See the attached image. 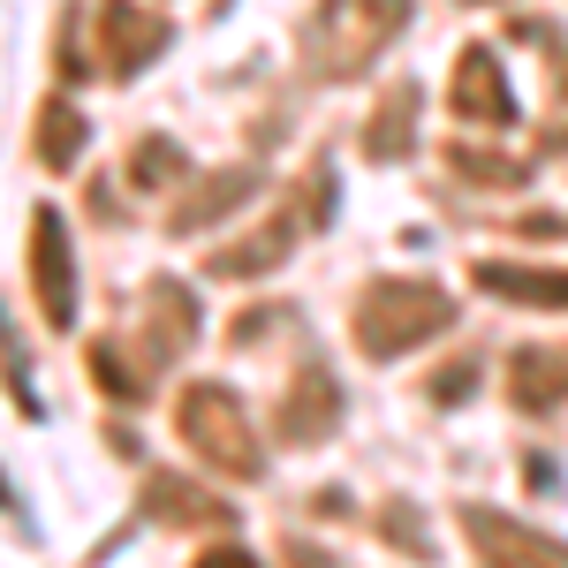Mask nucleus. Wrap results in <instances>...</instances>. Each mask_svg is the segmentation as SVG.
Returning a JSON list of instances; mask_svg holds the SVG:
<instances>
[{
	"mask_svg": "<svg viewBox=\"0 0 568 568\" xmlns=\"http://www.w3.org/2000/svg\"><path fill=\"white\" fill-rule=\"evenodd\" d=\"M455 326V296L439 288V281H417V273H394V281H372L349 311V342L372 364H387V356H409L417 342H433Z\"/></svg>",
	"mask_w": 568,
	"mask_h": 568,
	"instance_id": "obj_1",
	"label": "nucleus"
},
{
	"mask_svg": "<svg viewBox=\"0 0 568 568\" xmlns=\"http://www.w3.org/2000/svg\"><path fill=\"white\" fill-rule=\"evenodd\" d=\"M402 23H409V0H318L304 23V69L318 84H349L387 53Z\"/></svg>",
	"mask_w": 568,
	"mask_h": 568,
	"instance_id": "obj_2",
	"label": "nucleus"
},
{
	"mask_svg": "<svg viewBox=\"0 0 568 568\" xmlns=\"http://www.w3.org/2000/svg\"><path fill=\"white\" fill-rule=\"evenodd\" d=\"M175 433L182 447L197 455V463H213L220 478H235V485H251L265 470V455H258V433H251V417H243V402L227 387H213V379H190L175 402Z\"/></svg>",
	"mask_w": 568,
	"mask_h": 568,
	"instance_id": "obj_3",
	"label": "nucleus"
},
{
	"mask_svg": "<svg viewBox=\"0 0 568 568\" xmlns=\"http://www.w3.org/2000/svg\"><path fill=\"white\" fill-rule=\"evenodd\" d=\"M304 227H311V205H304V190H296V197H288V205H273L251 235H235V243L205 251V273H213V281H258V273H273V265L296 251V235H304Z\"/></svg>",
	"mask_w": 568,
	"mask_h": 568,
	"instance_id": "obj_4",
	"label": "nucleus"
},
{
	"mask_svg": "<svg viewBox=\"0 0 568 568\" xmlns=\"http://www.w3.org/2000/svg\"><path fill=\"white\" fill-rule=\"evenodd\" d=\"M23 265H31V288H39L45 326H77V258H69V220L39 205L31 213V243H23Z\"/></svg>",
	"mask_w": 568,
	"mask_h": 568,
	"instance_id": "obj_5",
	"label": "nucleus"
},
{
	"mask_svg": "<svg viewBox=\"0 0 568 568\" xmlns=\"http://www.w3.org/2000/svg\"><path fill=\"white\" fill-rule=\"evenodd\" d=\"M447 106L455 122H478V130H508L516 122V91L500 77V53L493 45H463L455 69H447Z\"/></svg>",
	"mask_w": 568,
	"mask_h": 568,
	"instance_id": "obj_6",
	"label": "nucleus"
},
{
	"mask_svg": "<svg viewBox=\"0 0 568 568\" xmlns=\"http://www.w3.org/2000/svg\"><path fill=\"white\" fill-rule=\"evenodd\" d=\"M342 425V387H334V372L326 364H304L288 394L273 402V439L281 447H318V439Z\"/></svg>",
	"mask_w": 568,
	"mask_h": 568,
	"instance_id": "obj_7",
	"label": "nucleus"
},
{
	"mask_svg": "<svg viewBox=\"0 0 568 568\" xmlns=\"http://www.w3.org/2000/svg\"><path fill=\"white\" fill-rule=\"evenodd\" d=\"M91 31H99L106 77H136V69L160 61V45H168V23H160L152 8H136V0H99V8H91Z\"/></svg>",
	"mask_w": 568,
	"mask_h": 568,
	"instance_id": "obj_8",
	"label": "nucleus"
},
{
	"mask_svg": "<svg viewBox=\"0 0 568 568\" xmlns=\"http://www.w3.org/2000/svg\"><path fill=\"white\" fill-rule=\"evenodd\" d=\"M463 530H470V546L485 554V568H568V546L508 524V516H493V508H463Z\"/></svg>",
	"mask_w": 568,
	"mask_h": 568,
	"instance_id": "obj_9",
	"label": "nucleus"
},
{
	"mask_svg": "<svg viewBox=\"0 0 568 568\" xmlns=\"http://www.w3.org/2000/svg\"><path fill=\"white\" fill-rule=\"evenodd\" d=\"M485 296L500 304H530V311H568V265H524V258H478L470 265Z\"/></svg>",
	"mask_w": 568,
	"mask_h": 568,
	"instance_id": "obj_10",
	"label": "nucleus"
},
{
	"mask_svg": "<svg viewBox=\"0 0 568 568\" xmlns=\"http://www.w3.org/2000/svg\"><path fill=\"white\" fill-rule=\"evenodd\" d=\"M508 402L530 409V417L561 409L568 402V342H524L508 356Z\"/></svg>",
	"mask_w": 568,
	"mask_h": 568,
	"instance_id": "obj_11",
	"label": "nucleus"
},
{
	"mask_svg": "<svg viewBox=\"0 0 568 568\" xmlns=\"http://www.w3.org/2000/svg\"><path fill=\"white\" fill-rule=\"evenodd\" d=\"M197 342V304L182 281H152L144 296V364H175L182 349Z\"/></svg>",
	"mask_w": 568,
	"mask_h": 568,
	"instance_id": "obj_12",
	"label": "nucleus"
},
{
	"mask_svg": "<svg viewBox=\"0 0 568 568\" xmlns=\"http://www.w3.org/2000/svg\"><path fill=\"white\" fill-rule=\"evenodd\" d=\"M144 508H152L160 524H175V530H220V524H235V508H227V500H213V493H197V485L168 478V470L144 485Z\"/></svg>",
	"mask_w": 568,
	"mask_h": 568,
	"instance_id": "obj_13",
	"label": "nucleus"
},
{
	"mask_svg": "<svg viewBox=\"0 0 568 568\" xmlns=\"http://www.w3.org/2000/svg\"><path fill=\"white\" fill-rule=\"evenodd\" d=\"M251 190H258V168H227V175L197 182V190H190V197H182V205H175V220H168V227H175V235H197L205 220L235 213V205H243Z\"/></svg>",
	"mask_w": 568,
	"mask_h": 568,
	"instance_id": "obj_14",
	"label": "nucleus"
},
{
	"mask_svg": "<svg viewBox=\"0 0 568 568\" xmlns=\"http://www.w3.org/2000/svg\"><path fill=\"white\" fill-rule=\"evenodd\" d=\"M77 152H84V114H77V99L53 91L39 106V130H31V160L61 175V168H77Z\"/></svg>",
	"mask_w": 568,
	"mask_h": 568,
	"instance_id": "obj_15",
	"label": "nucleus"
},
{
	"mask_svg": "<svg viewBox=\"0 0 568 568\" xmlns=\"http://www.w3.org/2000/svg\"><path fill=\"white\" fill-rule=\"evenodd\" d=\"M409 136H417V91L402 84L394 99H379V114L364 122V152H372V160H402Z\"/></svg>",
	"mask_w": 568,
	"mask_h": 568,
	"instance_id": "obj_16",
	"label": "nucleus"
},
{
	"mask_svg": "<svg viewBox=\"0 0 568 568\" xmlns=\"http://www.w3.org/2000/svg\"><path fill=\"white\" fill-rule=\"evenodd\" d=\"M91 379L114 394V402H144V387H152V364H130L122 356V342H91Z\"/></svg>",
	"mask_w": 568,
	"mask_h": 568,
	"instance_id": "obj_17",
	"label": "nucleus"
},
{
	"mask_svg": "<svg viewBox=\"0 0 568 568\" xmlns=\"http://www.w3.org/2000/svg\"><path fill=\"white\" fill-rule=\"evenodd\" d=\"M175 175H182V144L175 136H144V144L130 152V182L136 190H168Z\"/></svg>",
	"mask_w": 568,
	"mask_h": 568,
	"instance_id": "obj_18",
	"label": "nucleus"
},
{
	"mask_svg": "<svg viewBox=\"0 0 568 568\" xmlns=\"http://www.w3.org/2000/svg\"><path fill=\"white\" fill-rule=\"evenodd\" d=\"M447 160L470 182H524V160H500V152H470V144H447Z\"/></svg>",
	"mask_w": 568,
	"mask_h": 568,
	"instance_id": "obj_19",
	"label": "nucleus"
},
{
	"mask_svg": "<svg viewBox=\"0 0 568 568\" xmlns=\"http://www.w3.org/2000/svg\"><path fill=\"white\" fill-rule=\"evenodd\" d=\"M379 530H387V546L402 538V554H409V561H433V538L417 530V508H387V516H379Z\"/></svg>",
	"mask_w": 568,
	"mask_h": 568,
	"instance_id": "obj_20",
	"label": "nucleus"
},
{
	"mask_svg": "<svg viewBox=\"0 0 568 568\" xmlns=\"http://www.w3.org/2000/svg\"><path fill=\"white\" fill-rule=\"evenodd\" d=\"M61 77H91V53L77 45V16H61Z\"/></svg>",
	"mask_w": 568,
	"mask_h": 568,
	"instance_id": "obj_21",
	"label": "nucleus"
},
{
	"mask_svg": "<svg viewBox=\"0 0 568 568\" xmlns=\"http://www.w3.org/2000/svg\"><path fill=\"white\" fill-rule=\"evenodd\" d=\"M197 568H258V561H251L243 546H213V554H205V561H197Z\"/></svg>",
	"mask_w": 568,
	"mask_h": 568,
	"instance_id": "obj_22",
	"label": "nucleus"
},
{
	"mask_svg": "<svg viewBox=\"0 0 568 568\" xmlns=\"http://www.w3.org/2000/svg\"><path fill=\"white\" fill-rule=\"evenodd\" d=\"M463 387H470V364H447V372L433 379V394H463Z\"/></svg>",
	"mask_w": 568,
	"mask_h": 568,
	"instance_id": "obj_23",
	"label": "nucleus"
}]
</instances>
